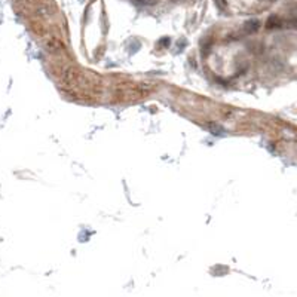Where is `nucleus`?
<instances>
[{"label":"nucleus","instance_id":"obj_1","mask_svg":"<svg viewBox=\"0 0 297 297\" xmlns=\"http://www.w3.org/2000/svg\"><path fill=\"white\" fill-rule=\"evenodd\" d=\"M79 82H81V73L73 67L66 68V71L63 73V86L73 88V86H78Z\"/></svg>","mask_w":297,"mask_h":297},{"label":"nucleus","instance_id":"obj_2","mask_svg":"<svg viewBox=\"0 0 297 297\" xmlns=\"http://www.w3.org/2000/svg\"><path fill=\"white\" fill-rule=\"evenodd\" d=\"M278 26H280V19L275 18V16H270L269 21H267V27L272 29V27H278Z\"/></svg>","mask_w":297,"mask_h":297},{"label":"nucleus","instance_id":"obj_3","mask_svg":"<svg viewBox=\"0 0 297 297\" xmlns=\"http://www.w3.org/2000/svg\"><path fill=\"white\" fill-rule=\"evenodd\" d=\"M259 29V21H250L248 24H247V30L248 32H254Z\"/></svg>","mask_w":297,"mask_h":297},{"label":"nucleus","instance_id":"obj_4","mask_svg":"<svg viewBox=\"0 0 297 297\" xmlns=\"http://www.w3.org/2000/svg\"><path fill=\"white\" fill-rule=\"evenodd\" d=\"M215 3L220 9H225L226 8V0H215Z\"/></svg>","mask_w":297,"mask_h":297},{"label":"nucleus","instance_id":"obj_5","mask_svg":"<svg viewBox=\"0 0 297 297\" xmlns=\"http://www.w3.org/2000/svg\"><path fill=\"white\" fill-rule=\"evenodd\" d=\"M81 2H83V0H81Z\"/></svg>","mask_w":297,"mask_h":297}]
</instances>
